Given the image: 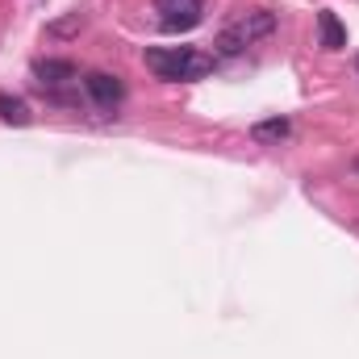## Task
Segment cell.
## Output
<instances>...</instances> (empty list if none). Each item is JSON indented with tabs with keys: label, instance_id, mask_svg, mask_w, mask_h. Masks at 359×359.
Masks as SVG:
<instances>
[{
	"label": "cell",
	"instance_id": "cell-1",
	"mask_svg": "<svg viewBox=\"0 0 359 359\" xmlns=\"http://www.w3.org/2000/svg\"><path fill=\"white\" fill-rule=\"evenodd\" d=\"M142 59L159 80H205L217 63L213 55L192 50V46H147Z\"/></svg>",
	"mask_w": 359,
	"mask_h": 359
},
{
	"label": "cell",
	"instance_id": "cell-2",
	"mask_svg": "<svg viewBox=\"0 0 359 359\" xmlns=\"http://www.w3.org/2000/svg\"><path fill=\"white\" fill-rule=\"evenodd\" d=\"M276 34V13L268 8H255V13H243V17H234L230 25H222V34H217V55H243L247 46H255V42H264Z\"/></svg>",
	"mask_w": 359,
	"mask_h": 359
},
{
	"label": "cell",
	"instance_id": "cell-3",
	"mask_svg": "<svg viewBox=\"0 0 359 359\" xmlns=\"http://www.w3.org/2000/svg\"><path fill=\"white\" fill-rule=\"evenodd\" d=\"M155 13H163V34H188L205 21V0H155Z\"/></svg>",
	"mask_w": 359,
	"mask_h": 359
},
{
	"label": "cell",
	"instance_id": "cell-4",
	"mask_svg": "<svg viewBox=\"0 0 359 359\" xmlns=\"http://www.w3.org/2000/svg\"><path fill=\"white\" fill-rule=\"evenodd\" d=\"M84 92H88V100L96 109H117L126 100V84L117 76H109V72H88L84 76Z\"/></svg>",
	"mask_w": 359,
	"mask_h": 359
},
{
	"label": "cell",
	"instance_id": "cell-5",
	"mask_svg": "<svg viewBox=\"0 0 359 359\" xmlns=\"http://www.w3.org/2000/svg\"><path fill=\"white\" fill-rule=\"evenodd\" d=\"M34 80L46 92H59L63 84L80 80V72H76V63H67V59H38V63H34Z\"/></svg>",
	"mask_w": 359,
	"mask_h": 359
},
{
	"label": "cell",
	"instance_id": "cell-6",
	"mask_svg": "<svg viewBox=\"0 0 359 359\" xmlns=\"http://www.w3.org/2000/svg\"><path fill=\"white\" fill-rule=\"evenodd\" d=\"M318 46H322V50H343V46H347V25H343L330 8L318 13Z\"/></svg>",
	"mask_w": 359,
	"mask_h": 359
},
{
	"label": "cell",
	"instance_id": "cell-7",
	"mask_svg": "<svg viewBox=\"0 0 359 359\" xmlns=\"http://www.w3.org/2000/svg\"><path fill=\"white\" fill-rule=\"evenodd\" d=\"M29 104L21 100V96H8V92H0V121H8V126H29Z\"/></svg>",
	"mask_w": 359,
	"mask_h": 359
},
{
	"label": "cell",
	"instance_id": "cell-8",
	"mask_svg": "<svg viewBox=\"0 0 359 359\" xmlns=\"http://www.w3.org/2000/svg\"><path fill=\"white\" fill-rule=\"evenodd\" d=\"M288 117H271V121H255L251 126V138L255 142H280V138H288Z\"/></svg>",
	"mask_w": 359,
	"mask_h": 359
},
{
	"label": "cell",
	"instance_id": "cell-9",
	"mask_svg": "<svg viewBox=\"0 0 359 359\" xmlns=\"http://www.w3.org/2000/svg\"><path fill=\"white\" fill-rule=\"evenodd\" d=\"M355 67H359V59H355Z\"/></svg>",
	"mask_w": 359,
	"mask_h": 359
}]
</instances>
